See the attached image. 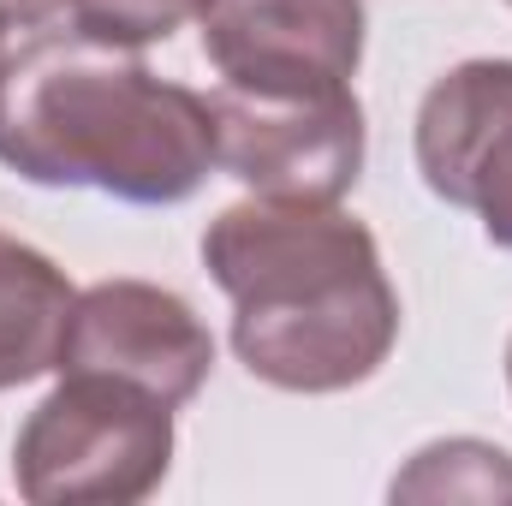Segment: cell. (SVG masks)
Returning a JSON list of instances; mask_svg holds the SVG:
<instances>
[{
  "label": "cell",
  "mask_w": 512,
  "mask_h": 506,
  "mask_svg": "<svg viewBox=\"0 0 512 506\" xmlns=\"http://www.w3.org/2000/svg\"><path fill=\"white\" fill-rule=\"evenodd\" d=\"M60 370L131 381L179 411L215 370V334L179 292L155 280H96L72 304Z\"/></svg>",
  "instance_id": "obj_5"
},
{
  "label": "cell",
  "mask_w": 512,
  "mask_h": 506,
  "mask_svg": "<svg viewBox=\"0 0 512 506\" xmlns=\"http://www.w3.org/2000/svg\"><path fill=\"white\" fill-rule=\"evenodd\" d=\"M203 54L239 90L352 84L364 60V0H209Z\"/></svg>",
  "instance_id": "obj_7"
},
{
  "label": "cell",
  "mask_w": 512,
  "mask_h": 506,
  "mask_svg": "<svg viewBox=\"0 0 512 506\" xmlns=\"http://www.w3.org/2000/svg\"><path fill=\"white\" fill-rule=\"evenodd\" d=\"M417 173L441 203L471 209L489 245L512 251V60H465L429 84Z\"/></svg>",
  "instance_id": "obj_6"
},
{
  "label": "cell",
  "mask_w": 512,
  "mask_h": 506,
  "mask_svg": "<svg viewBox=\"0 0 512 506\" xmlns=\"http://www.w3.org/2000/svg\"><path fill=\"white\" fill-rule=\"evenodd\" d=\"M459 495L477 501L512 495V453L489 441H435L393 477V501H459Z\"/></svg>",
  "instance_id": "obj_9"
},
{
  "label": "cell",
  "mask_w": 512,
  "mask_h": 506,
  "mask_svg": "<svg viewBox=\"0 0 512 506\" xmlns=\"http://www.w3.org/2000/svg\"><path fill=\"white\" fill-rule=\"evenodd\" d=\"M507 6H512V0H507Z\"/></svg>",
  "instance_id": "obj_14"
},
{
  "label": "cell",
  "mask_w": 512,
  "mask_h": 506,
  "mask_svg": "<svg viewBox=\"0 0 512 506\" xmlns=\"http://www.w3.org/2000/svg\"><path fill=\"white\" fill-rule=\"evenodd\" d=\"M0 60H6V36H0Z\"/></svg>",
  "instance_id": "obj_13"
},
{
  "label": "cell",
  "mask_w": 512,
  "mask_h": 506,
  "mask_svg": "<svg viewBox=\"0 0 512 506\" xmlns=\"http://www.w3.org/2000/svg\"><path fill=\"white\" fill-rule=\"evenodd\" d=\"M167 471L173 405L90 370H60L12 441V483L30 506H137Z\"/></svg>",
  "instance_id": "obj_3"
},
{
  "label": "cell",
  "mask_w": 512,
  "mask_h": 506,
  "mask_svg": "<svg viewBox=\"0 0 512 506\" xmlns=\"http://www.w3.org/2000/svg\"><path fill=\"white\" fill-rule=\"evenodd\" d=\"M215 167L280 203H340L364 173V102L352 84L322 90H239L209 96Z\"/></svg>",
  "instance_id": "obj_4"
},
{
  "label": "cell",
  "mask_w": 512,
  "mask_h": 506,
  "mask_svg": "<svg viewBox=\"0 0 512 506\" xmlns=\"http://www.w3.org/2000/svg\"><path fill=\"white\" fill-rule=\"evenodd\" d=\"M507 387H512V340H507Z\"/></svg>",
  "instance_id": "obj_12"
},
{
  "label": "cell",
  "mask_w": 512,
  "mask_h": 506,
  "mask_svg": "<svg viewBox=\"0 0 512 506\" xmlns=\"http://www.w3.org/2000/svg\"><path fill=\"white\" fill-rule=\"evenodd\" d=\"M209 0H66V18L78 36L108 42V48H149L203 18Z\"/></svg>",
  "instance_id": "obj_10"
},
{
  "label": "cell",
  "mask_w": 512,
  "mask_h": 506,
  "mask_svg": "<svg viewBox=\"0 0 512 506\" xmlns=\"http://www.w3.org/2000/svg\"><path fill=\"white\" fill-rule=\"evenodd\" d=\"M0 167L54 191L167 209L215 173L209 96L155 78L131 48L36 36L0 60Z\"/></svg>",
  "instance_id": "obj_2"
},
{
  "label": "cell",
  "mask_w": 512,
  "mask_h": 506,
  "mask_svg": "<svg viewBox=\"0 0 512 506\" xmlns=\"http://www.w3.org/2000/svg\"><path fill=\"white\" fill-rule=\"evenodd\" d=\"M203 268L233 298L239 364L280 393H346L399 340L382 245L340 203H233L203 227Z\"/></svg>",
  "instance_id": "obj_1"
},
{
  "label": "cell",
  "mask_w": 512,
  "mask_h": 506,
  "mask_svg": "<svg viewBox=\"0 0 512 506\" xmlns=\"http://www.w3.org/2000/svg\"><path fill=\"white\" fill-rule=\"evenodd\" d=\"M78 286L36 245L0 233V393L60 370Z\"/></svg>",
  "instance_id": "obj_8"
},
{
  "label": "cell",
  "mask_w": 512,
  "mask_h": 506,
  "mask_svg": "<svg viewBox=\"0 0 512 506\" xmlns=\"http://www.w3.org/2000/svg\"><path fill=\"white\" fill-rule=\"evenodd\" d=\"M54 12H66V0H0V36H12V30H42Z\"/></svg>",
  "instance_id": "obj_11"
}]
</instances>
